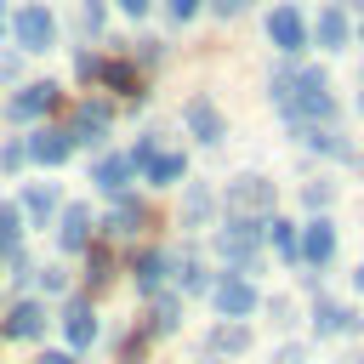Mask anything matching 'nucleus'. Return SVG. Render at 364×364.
<instances>
[{"mask_svg":"<svg viewBox=\"0 0 364 364\" xmlns=\"http://www.w3.org/2000/svg\"><path fill=\"white\" fill-rule=\"evenodd\" d=\"M188 131H193L199 142H222V114H216V102L193 97V102H188Z\"/></svg>","mask_w":364,"mask_h":364,"instance_id":"obj_15","label":"nucleus"},{"mask_svg":"<svg viewBox=\"0 0 364 364\" xmlns=\"http://www.w3.org/2000/svg\"><path fill=\"white\" fill-rule=\"evenodd\" d=\"M40 364H74V353H46Z\"/></svg>","mask_w":364,"mask_h":364,"instance_id":"obj_32","label":"nucleus"},{"mask_svg":"<svg viewBox=\"0 0 364 364\" xmlns=\"http://www.w3.org/2000/svg\"><path fill=\"white\" fill-rule=\"evenodd\" d=\"M267 239H273V250H279V256H290V262L301 256V233H296L290 222H267Z\"/></svg>","mask_w":364,"mask_h":364,"instance_id":"obj_20","label":"nucleus"},{"mask_svg":"<svg viewBox=\"0 0 364 364\" xmlns=\"http://www.w3.org/2000/svg\"><path fill=\"white\" fill-rule=\"evenodd\" d=\"M182 273H188V279H182V284H188V290H205V273H199V262H188V267H182Z\"/></svg>","mask_w":364,"mask_h":364,"instance_id":"obj_27","label":"nucleus"},{"mask_svg":"<svg viewBox=\"0 0 364 364\" xmlns=\"http://www.w3.org/2000/svg\"><path fill=\"white\" fill-rule=\"evenodd\" d=\"M262 239H267V228H256V222H233V228L216 233V250L233 256L245 273H256V250H262Z\"/></svg>","mask_w":364,"mask_h":364,"instance_id":"obj_2","label":"nucleus"},{"mask_svg":"<svg viewBox=\"0 0 364 364\" xmlns=\"http://www.w3.org/2000/svg\"><path fill=\"white\" fill-rule=\"evenodd\" d=\"M210 347H222V353L250 347V330H245V324H216V330H210Z\"/></svg>","mask_w":364,"mask_h":364,"instance_id":"obj_24","label":"nucleus"},{"mask_svg":"<svg viewBox=\"0 0 364 364\" xmlns=\"http://www.w3.org/2000/svg\"><path fill=\"white\" fill-rule=\"evenodd\" d=\"M330 256H336V228H330V222H307V228H301V262L324 267Z\"/></svg>","mask_w":364,"mask_h":364,"instance_id":"obj_11","label":"nucleus"},{"mask_svg":"<svg viewBox=\"0 0 364 364\" xmlns=\"http://www.w3.org/2000/svg\"><path fill=\"white\" fill-rule=\"evenodd\" d=\"M318 46H330V51L347 46V17H341V6H324V17H318Z\"/></svg>","mask_w":364,"mask_h":364,"instance_id":"obj_19","label":"nucleus"},{"mask_svg":"<svg viewBox=\"0 0 364 364\" xmlns=\"http://www.w3.org/2000/svg\"><path fill=\"white\" fill-rule=\"evenodd\" d=\"M131 165H142L148 182H176V176L188 171V159H182V154H159V142H136Z\"/></svg>","mask_w":364,"mask_h":364,"instance_id":"obj_5","label":"nucleus"},{"mask_svg":"<svg viewBox=\"0 0 364 364\" xmlns=\"http://www.w3.org/2000/svg\"><path fill=\"white\" fill-rule=\"evenodd\" d=\"M63 336H68V347H74V353L97 341V318H91V307H85V301H68V307H63Z\"/></svg>","mask_w":364,"mask_h":364,"instance_id":"obj_12","label":"nucleus"},{"mask_svg":"<svg viewBox=\"0 0 364 364\" xmlns=\"http://www.w3.org/2000/svg\"><path fill=\"white\" fill-rule=\"evenodd\" d=\"M40 330H46V313H40L34 301H17V307L6 313V336H11V341H40Z\"/></svg>","mask_w":364,"mask_h":364,"instance_id":"obj_14","label":"nucleus"},{"mask_svg":"<svg viewBox=\"0 0 364 364\" xmlns=\"http://www.w3.org/2000/svg\"><path fill=\"white\" fill-rule=\"evenodd\" d=\"M228 205H233L239 222H245V216H262V210L273 205V182H267V176H239V182L228 188Z\"/></svg>","mask_w":364,"mask_h":364,"instance_id":"obj_4","label":"nucleus"},{"mask_svg":"<svg viewBox=\"0 0 364 364\" xmlns=\"http://www.w3.org/2000/svg\"><path fill=\"white\" fill-rule=\"evenodd\" d=\"M0 28H6V6H0Z\"/></svg>","mask_w":364,"mask_h":364,"instance_id":"obj_33","label":"nucleus"},{"mask_svg":"<svg viewBox=\"0 0 364 364\" xmlns=\"http://www.w3.org/2000/svg\"><path fill=\"white\" fill-rule=\"evenodd\" d=\"M57 239H63V250H85L91 245V210L85 205H68L57 216Z\"/></svg>","mask_w":364,"mask_h":364,"instance_id":"obj_10","label":"nucleus"},{"mask_svg":"<svg viewBox=\"0 0 364 364\" xmlns=\"http://www.w3.org/2000/svg\"><path fill=\"white\" fill-rule=\"evenodd\" d=\"M358 284H364V267H358Z\"/></svg>","mask_w":364,"mask_h":364,"instance_id":"obj_34","label":"nucleus"},{"mask_svg":"<svg viewBox=\"0 0 364 364\" xmlns=\"http://www.w3.org/2000/svg\"><path fill=\"white\" fill-rule=\"evenodd\" d=\"M193 11H199V0H171V17H176V23H182V17H193Z\"/></svg>","mask_w":364,"mask_h":364,"instance_id":"obj_28","label":"nucleus"},{"mask_svg":"<svg viewBox=\"0 0 364 364\" xmlns=\"http://www.w3.org/2000/svg\"><path fill=\"white\" fill-rule=\"evenodd\" d=\"M165 273H171V256H165V250H142V256H136V284H142L148 296L165 284Z\"/></svg>","mask_w":364,"mask_h":364,"instance_id":"obj_17","label":"nucleus"},{"mask_svg":"<svg viewBox=\"0 0 364 364\" xmlns=\"http://www.w3.org/2000/svg\"><path fill=\"white\" fill-rule=\"evenodd\" d=\"M205 210H210V193L193 188V193H188V216H205Z\"/></svg>","mask_w":364,"mask_h":364,"instance_id":"obj_26","label":"nucleus"},{"mask_svg":"<svg viewBox=\"0 0 364 364\" xmlns=\"http://www.w3.org/2000/svg\"><path fill=\"white\" fill-rule=\"evenodd\" d=\"M353 324H358V318H353L347 307H336V301H324V307H318V330H324V336H336V330H353Z\"/></svg>","mask_w":364,"mask_h":364,"instance_id":"obj_23","label":"nucleus"},{"mask_svg":"<svg viewBox=\"0 0 364 364\" xmlns=\"http://www.w3.org/2000/svg\"><path fill=\"white\" fill-rule=\"evenodd\" d=\"M102 80H108V85H119V91H131V97H136V74H131V68H125V63H108V68H102Z\"/></svg>","mask_w":364,"mask_h":364,"instance_id":"obj_25","label":"nucleus"},{"mask_svg":"<svg viewBox=\"0 0 364 364\" xmlns=\"http://www.w3.org/2000/svg\"><path fill=\"white\" fill-rule=\"evenodd\" d=\"M267 34H273L279 51H301V46H307V23H301L296 6H279V11L267 17Z\"/></svg>","mask_w":364,"mask_h":364,"instance_id":"obj_6","label":"nucleus"},{"mask_svg":"<svg viewBox=\"0 0 364 364\" xmlns=\"http://www.w3.org/2000/svg\"><path fill=\"white\" fill-rule=\"evenodd\" d=\"M68 148H74V136H68V131H34V136L23 142V154H28V159H40V165H63V159H68Z\"/></svg>","mask_w":364,"mask_h":364,"instance_id":"obj_9","label":"nucleus"},{"mask_svg":"<svg viewBox=\"0 0 364 364\" xmlns=\"http://www.w3.org/2000/svg\"><path fill=\"white\" fill-rule=\"evenodd\" d=\"M11 34H17L23 51H46V46L57 40V17H51L46 6H23V11L11 17Z\"/></svg>","mask_w":364,"mask_h":364,"instance_id":"obj_3","label":"nucleus"},{"mask_svg":"<svg viewBox=\"0 0 364 364\" xmlns=\"http://www.w3.org/2000/svg\"><path fill=\"white\" fill-rule=\"evenodd\" d=\"M296 136H301L307 148H318V154H347V142L330 136V131H318V125H296Z\"/></svg>","mask_w":364,"mask_h":364,"instance_id":"obj_22","label":"nucleus"},{"mask_svg":"<svg viewBox=\"0 0 364 364\" xmlns=\"http://www.w3.org/2000/svg\"><path fill=\"white\" fill-rule=\"evenodd\" d=\"M284 108L296 114V125H301V119H330V114H336V97H330L324 68H301V74L290 80V91H284Z\"/></svg>","mask_w":364,"mask_h":364,"instance_id":"obj_1","label":"nucleus"},{"mask_svg":"<svg viewBox=\"0 0 364 364\" xmlns=\"http://www.w3.org/2000/svg\"><path fill=\"white\" fill-rule=\"evenodd\" d=\"M102 131H108V102H80V108H74L68 136H74V142H80V136L91 142V136H102Z\"/></svg>","mask_w":364,"mask_h":364,"instance_id":"obj_16","label":"nucleus"},{"mask_svg":"<svg viewBox=\"0 0 364 364\" xmlns=\"http://www.w3.org/2000/svg\"><path fill=\"white\" fill-rule=\"evenodd\" d=\"M210 301H216L228 318H245V313H256V284H250V279H222V284L210 290Z\"/></svg>","mask_w":364,"mask_h":364,"instance_id":"obj_7","label":"nucleus"},{"mask_svg":"<svg viewBox=\"0 0 364 364\" xmlns=\"http://www.w3.org/2000/svg\"><path fill=\"white\" fill-rule=\"evenodd\" d=\"M171 330H176V301L159 296V301L148 307V336H171Z\"/></svg>","mask_w":364,"mask_h":364,"instance_id":"obj_21","label":"nucleus"},{"mask_svg":"<svg viewBox=\"0 0 364 364\" xmlns=\"http://www.w3.org/2000/svg\"><path fill=\"white\" fill-rule=\"evenodd\" d=\"M216 11H222V17H233V11H245V0H216Z\"/></svg>","mask_w":364,"mask_h":364,"instance_id":"obj_30","label":"nucleus"},{"mask_svg":"<svg viewBox=\"0 0 364 364\" xmlns=\"http://www.w3.org/2000/svg\"><path fill=\"white\" fill-rule=\"evenodd\" d=\"M91 182H97L102 193H125V188H131V159H125V154H102L97 171H91Z\"/></svg>","mask_w":364,"mask_h":364,"instance_id":"obj_13","label":"nucleus"},{"mask_svg":"<svg viewBox=\"0 0 364 364\" xmlns=\"http://www.w3.org/2000/svg\"><path fill=\"white\" fill-rule=\"evenodd\" d=\"M85 23H91V28L102 23V0H85Z\"/></svg>","mask_w":364,"mask_h":364,"instance_id":"obj_29","label":"nucleus"},{"mask_svg":"<svg viewBox=\"0 0 364 364\" xmlns=\"http://www.w3.org/2000/svg\"><path fill=\"white\" fill-rule=\"evenodd\" d=\"M119 11H131V17H142V11H148V0H119Z\"/></svg>","mask_w":364,"mask_h":364,"instance_id":"obj_31","label":"nucleus"},{"mask_svg":"<svg viewBox=\"0 0 364 364\" xmlns=\"http://www.w3.org/2000/svg\"><path fill=\"white\" fill-rule=\"evenodd\" d=\"M57 108V85L51 80H34V85H23L17 97H11V114L17 119H40V114H51Z\"/></svg>","mask_w":364,"mask_h":364,"instance_id":"obj_8","label":"nucleus"},{"mask_svg":"<svg viewBox=\"0 0 364 364\" xmlns=\"http://www.w3.org/2000/svg\"><path fill=\"white\" fill-rule=\"evenodd\" d=\"M23 210H28L34 222H46V216L57 210V188H51V182H28V188H23Z\"/></svg>","mask_w":364,"mask_h":364,"instance_id":"obj_18","label":"nucleus"}]
</instances>
